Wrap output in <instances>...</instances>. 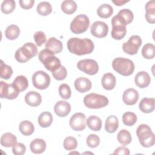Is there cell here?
<instances>
[{"instance_id": "cell-33", "label": "cell", "mask_w": 155, "mask_h": 155, "mask_svg": "<svg viewBox=\"0 0 155 155\" xmlns=\"http://www.w3.org/2000/svg\"><path fill=\"white\" fill-rule=\"evenodd\" d=\"M20 34V29L16 25H10L5 30V36L9 40H14L18 38Z\"/></svg>"}, {"instance_id": "cell-19", "label": "cell", "mask_w": 155, "mask_h": 155, "mask_svg": "<svg viewBox=\"0 0 155 155\" xmlns=\"http://www.w3.org/2000/svg\"><path fill=\"white\" fill-rule=\"evenodd\" d=\"M45 48L50 50L54 54L61 53L63 49V45L61 41L55 38H49L45 44Z\"/></svg>"}, {"instance_id": "cell-8", "label": "cell", "mask_w": 155, "mask_h": 155, "mask_svg": "<svg viewBox=\"0 0 155 155\" xmlns=\"http://www.w3.org/2000/svg\"><path fill=\"white\" fill-rule=\"evenodd\" d=\"M32 82L35 88L39 90H45L50 85V77L44 71H37L32 76Z\"/></svg>"}, {"instance_id": "cell-25", "label": "cell", "mask_w": 155, "mask_h": 155, "mask_svg": "<svg viewBox=\"0 0 155 155\" xmlns=\"http://www.w3.org/2000/svg\"><path fill=\"white\" fill-rule=\"evenodd\" d=\"M119 127V120L118 118L114 116L111 115L108 116L105 123V129L106 131L109 133H114Z\"/></svg>"}, {"instance_id": "cell-34", "label": "cell", "mask_w": 155, "mask_h": 155, "mask_svg": "<svg viewBox=\"0 0 155 155\" xmlns=\"http://www.w3.org/2000/svg\"><path fill=\"white\" fill-rule=\"evenodd\" d=\"M61 9L64 13L71 15L76 12L77 9V4L74 1L65 0L61 4Z\"/></svg>"}, {"instance_id": "cell-43", "label": "cell", "mask_w": 155, "mask_h": 155, "mask_svg": "<svg viewBox=\"0 0 155 155\" xmlns=\"http://www.w3.org/2000/svg\"><path fill=\"white\" fill-rule=\"evenodd\" d=\"M59 93L60 96L64 99H68L71 97V89L66 84H62L59 87Z\"/></svg>"}, {"instance_id": "cell-22", "label": "cell", "mask_w": 155, "mask_h": 155, "mask_svg": "<svg viewBox=\"0 0 155 155\" xmlns=\"http://www.w3.org/2000/svg\"><path fill=\"white\" fill-rule=\"evenodd\" d=\"M116 16L117 19L125 25L130 24L134 18L133 12L128 8H124L120 10Z\"/></svg>"}, {"instance_id": "cell-5", "label": "cell", "mask_w": 155, "mask_h": 155, "mask_svg": "<svg viewBox=\"0 0 155 155\" xmlns=\"http://www.w3.org/2000/svg\"><path fill=\"white\" fill-rule=\"evenodd\" d=\"M112 67L117 73L125 76L131 75L134 70L133 62L124 58H115L112 62Z\"/></svg>"}, {"instance_id": "cell-31", "label": "cell", "mask_w": 155, "mask_h": 155, "mask_svg": "<svg viewBox=\"0 0 155 155\" xmlns=\"http://www.w3.org/2000/svg\"><path fill=\"white\" fill-rule=\"evenodd\" d=\"M113 13V8L108 4H104L101 5L97 10L98 16L102 18H108L112 15Z\"/></svg>"}, {"instance_id": "cell-17", "label": "cell", "mask_w": 155, "mask_h": 155, "mask_svg": "<svg viewBox=\"0 0 155 155\" xmlns=\"http://www.w3.org/2000/svg\"><path fill=\"white\" fill-rule=\"evenodd\" d=\"M151 82V78L148 73L146 71H142L137 73L134 78V82L136 85L141 88L148 87Z\"/></svg>"}, {"instance_id": "cell-36", "label": "cell", "mask_w": 155, "mask_h": 155, "mask_svg": "<svg viewBox=\"0 0 155 155\" xmlns=\"http://www.w3.org/2000/svg\"><path fill=\"white\" fill-rule=\"evenodd\" d=\"M37 12L41 16H47L52 12L51 5L50 2L43 1L39 3L36 7Z\"/></svg>"}, {"instance_id": "cell-35", "label": "cell", "mask_w": 155, "mask_h": 155, "mask_svg": "<svg viewBox=\"0 0 155 155\" xmlns=\"http://www.w3.org/2000/svg\"><path fill=\"white\" fill-rule=\"evenodd\" d=\"M141 53L142 56L147 59H151L155 56V46L151 43H147L142 47Z\"/></svg>"}, {"instance_id": "cell-23", "label": "cell", "mask_w": 155, "mask_h": 155, "mask_svg": "<svg viewBox=\"0 0 155 155\" xmlns=\"http://www.w3.org/2000/svg\"><path fill=\"white\" fill-rule=\"evenodd\" d=\"M103 88L107 90H113L116 85V78L111 73L104 74L101 79Z\"/></svg>"}, {"instance_id": "cell-4", "label": "cell", "mask_w": 155, "mask_h": 155, "mask_svg": "<svg viewBox=\"0 0 155 155\" xmlns=\"http://www.w3.org/2000/svg\"><path fill=\"white\" fill-rule=\"evenodd\" d=\"M53 53L45 48L41 50L38 55L39 61L44 65L45 68L51 73L61 65L60 60Z\"/></svg>"}, {"instance_id": "cell-7", "label": "cell", "mask_w": 155, "mask_h": 155, "mask_svg": "<svg viewBox=\"0 0 155 155\" xmlns=\"http://www.w3.org/2000/svg\"><path fill=\"white\" fill-rule=\"evenodd\" d=\"M90 20L87 16L84 14L76 16L70 24V30L74 34L84 33L88 28Z\"/></svg>"}, {"instance_id": "cell-21", "label": "cell", "mask_w": 155, "mask_h": 155, "mask_svg": "<svg viewBox=\"0 0 155 155\" xmlns=\"http://www.w3.org/2000/svg\"><path fill=\"white\" fill-rule=\"evenodd\" d=\"M140 110L144 113H150L154 110V99L153 97L143 98L139 105Z\"/></svg>"}, {"instance_id": "cell-1", "label": "cell", "mask_w": 155, "mask_h": 155, "mask_svg": "<svg viewBox=\"0 0 155 155\" xmlns=\"http://www.w3.org/2000/svg\"><path fill=\"white\" fill-rule=\"evenodd\" d=\"M67 46L70 53L79 56L90 54L94 48V44L91 39L79 38H70L67 41Z\"/></svg>"}, {"instance_id": "cell-48", "label": "cell", "mask_w": 155, "mask_h": 155, "mask_svg": "<svg viewBox=\"0 0 155 155\" xmlns=\"http://www.w3.org/2000/svg\"><path fill=\"white\" fill-rule=\"evenodd\" d=\"M113 154H124V155H129L130 154V150L128 148L125 147H119L116 148Z\"/></svg>"}, {"instance_id": "cell-29", "label": "cell", "mask_w": 155, "mask_h": 155, "mask_svg": "<svg viewBox=\"0 0 155 155\" xmlns=\"http://www.w3.org/2000/svg\"><path fill=\"white\" fill-rule=\"evenodd\" d=\"M88 127L94 131H99L102 128V120L96 116H90L86 120Z\"/></svg>"}, {"instance_id": "cell-13", "label": "cell", "mask_w": 155, "mask_h": 155, "mask_svg": "<svg viewBox=\"0 0 155 155\" xmlns=\"http://www.w3.org/2000/svg\"><path fill=\"white\" fill-rule=\"evenodd\" d=\"M69 124L73 130L82 131L86 127V116L82 113H76L71 117Z\"/></svg>"}, {"instance_id": "cell-3", "label": "cell", "mask_w": 155, "mask_h": 155, "mask_svg": "<svg viewBox=\"0 0 155 155\" xmlns=\"http://www.w3.org/2000/svg\"><path fill=\"white\" fill-rule=\"evenodd\" d=\"M37 53V47L32 42H27L16 51L15 58L18 62L24 63L35 56Z\"/></svg>"}, {"instance_id": "cell-27", "label": "cell", "mask_w": 155, "mask_h": 155, "mask_svg": "<svg viewBox=\"0 0 155 155\" xmlns=\"http://www.w3.org/2000/svg\"><path fill=\"white\" fill-rule=\"evenodd\" d=\"M145 18L150 24L155 23V4L153 1H148L145 5Z\"/></svg>"}, {"instance_id": "cell-41", "label": "cell", "mask_w": 155, "mask_h": 155, "mask_svg": "<svg viewBox=\"0 0 155 155\" xmlns=\"http://www.w3.org/2000/svg\"><path fill=\"white\" fill-rule=\"evenodd\" d=\"M63 145L66 150L71 151L76 148L78 142L74 137L68 136L64 139Z\"/></svg>"}, {"instance_id": "cell-44", "label": "cell", "mask_w": 155, "mask_h": 155, "mask_svg": "<svg viewBox=\"0 0 155 155\" xmlns=\"http://www.w3.org/2000/svg\"><path fill=\"white\" fill-rule=\"evenodd\" d=\"M86 142L87 145L90 148L97 147L100 143V138L98 136L94 134H91L88 136Z\"/></svg>"}, {"instance_id": "cell-24", "label": "cell", "mask_w": 155, "mask_h": 155, "mask_svg": "<svg viewBox=\"0 0 155 155\" xmlns=\"http://www.w3.org/2000/svg\"><path fill=\"white\" fill-rule=\"evenodd\" d=\"M30 148L35 154H41L46 149V143L42 139H35L30 142Z\"/></svg>"}, {"instance_id": "cell-28", "label": "cell", "mask_w": 155, "mask_h": 155, "mask_svg": "<svg viewBox=\"0 0 155 155\" xmlns=\"http://www.w3.org/2000/svg\"><path fill=\"white\" fill-rule=\"evenodd\" d=\"M39 125L42 128H47L51 125L53 122V116L51 113L44 111L38 118Z\"/></svg>"}, {"instance_id": "cell-2", "label": "cell", "mask_w": 155, "mask_h": 155, "mask_svg": "<svg viewBox=\"0 0 155 155\" xmlns=\"http://www.w3.org/2000/svg\"><path fill=\"white\" fill-rule=\"evenodd\" d=\"M136 134L140 145L145 148L152 147L155 143V136L147 124H141L136 130Z\"/></svg>"}, {"instance_id": "cell-20", "label": "cell", "mask_w": 155, "mask_h": 155, "mask_svg": "<svg viewBox=\"0 0 155 155\" xmlns=\"http://www.w3.org/2000/svg\"><path fill=\"white\" fill-rule=\"evenodd\" d=\"M25 101L26 104L29 106L37 107L41 104L42 97L39 93L31 91L25 94Z\"/></svg>"}, {"instance_id": "cell-10", "label": "cell", "mask_w": 155, "mask_h": 155, "mask_svg": "<svg viewBox=\"0 0 155 155\" xmlns=\"http://www.w3.org/2000/svg\"><path fill=\"white\" fill-rule=\"evenodd\" d=\"M79 70L89 75L96 74L99 70V65L95 60L91 59H82L77 64Z\"/></svg>"}, {"instance_id": "cell-37", "label": "cell", "mask_w": 155, "mask_h": 155, "mask_svg": "<svg viewBox=\"0 0 155 155\" xmlns=\"http://www.w3.org/2000/svg\"><path fill=\"white\" fill-rule=\"evenodd\" d=\"M117 138L118 142L123 145H127L131 142V134L127 130H120L117 135Z\"/></svg>"}, {"instance_id": "cell-30", "label": "cell", "mask_w": 155, "mask_h": 155, "mask_svg": "<svg viewBox=\"0 0 155 155\" xmlns=\"http://www.w3.org/2000/svg\"><path fill=\"white\" fill-rule=\"evenodd\" d=\"M19 130L23 135L30 136L33 133L35 127L31 122L28 120H23L19 124Z\"/></svg>"}, {"instance_id": "cell-16", "label": "cell", "mask_w": 155, "mask_h": 155, "mask_svg": "<svg viewBox=\"0 0 155 155\" xmlns=\"http://www.w3.org/2000/svg\"><path fill=\"white\" fill-rule=\"evenodd\" d=\"M71 111L70 104L64 101H59L56 103L54 107V111L59 117L67 116Z\"/></svg>"}, {"instance_id": "cell-32", "label": "cell", "mask_w": 155, "mask_h": 155, "mask_svg": "<svg viewBox=\"0 0 155 155\" xmlns=\"http://www.w3.org/2000/svg\"><path fill=\"white\" fill-rule=\"evenodd\" d=\"M13 84L19 91V92L25 90L28 86V82L27 78L22 75L16 77L13 82Z\"/></svg>"}, {"instance_id": "cell-12", "label": "cell", "mask_w": 155, "mask_h": 155, "mask_svg": "<svg viewBox=\"0 0 155 155\" xmlns=\"http://www.w3.org/2000/svg\"><path fill=\"white\" fill-rule=\"evenodd\" d=\"M112 30L111 32V37L116 40L123 39L127 33L126 25L123 24L116 17L114 16L111 19Z\"/></svg>"}, {"instance_id": "cell-42", "label": "cell", "mask_w": 155, "mask_h": 155, "mask_svg": "<svg viewBox=\"0 0 155 155\" xmlns=\"http://www.w3.org/2000/svg\"><path fill=\"white\" fill-rule=\"evenodd\" d=\"M53 78L58 81H62L65 79L67 75V71L65 67L61 65L58 69L52 72Z\"/></svg>"}, {"instance_id": "cell-11", "label": "cell", "mask_w": 155, "mask_h": 155, "mask_svg": "<svg viewBox=\"0 0 155 155\" xmlns=\"http://www.w3.org/2000/svg\"><path fill=\"white\" fill-rule=\"evenodd\" d=\"M0 97L12 100L16 99L20 93L12 84H7L2 81H0Z\"/></svg>"}, {"instance_id": "cell-9", "label": "cell", "mask_w": 155, "mask_h": 155, "mask_svg": "<svg viewBox=\"0 0 155 155\" xmlns=\"http://www.w3.org/2000/svg\"><path fill=\"white\" fill-rule=\"evenodd\" d=\"M142 45V39L139 36H131L127 42L123 43V51L130 55H133L137 53L140 46Z\"/></svg>"}, {"instance_id": "cell-15", "label": "cell", "mask_w": 155, "mask_h": 155, "mask_svg": "<svg viewBox=\"0 0 155 155\" xmlns=\"http://www.w3.org/2000/svg\"><path fill=\"white\" fill-rule=\"evenodd\" d=\"M139 98V94L137 90L130 88L124 91L122 96L124 102L128 105H134Z\"/></svg>"}, {"instance_id": "cell-40", "label": "cell", "mask_w": 155, "mask_h": 155, "mask_svg": "<svg viewBox=\"0 0 155 155\" xmlns=\"http://www.w3.org/2000/svg\"><path fill=\"white\" fill-rule=\"evenodd\" d=\"M16 7V4L13 0H5L2 2L1 9L5 14H8L13 12Z\"/></svg>"}, {"instance_id": "cell-18", "label": "cell", "mask_w": 155, "mask_h": 155, "mask_svg": "<svg viewBox=\"0 0 155 155\" xmlns=\"http://www.w3.org/2000/svg\"><path fill=\"white\" fill-rule=\"evenodd\" d=\"M91 82L87 78L80 77L74 81V87L80 93H85L89 91L91 88Z\"/></svg>"}, {"instance_id": "cell-38", "label": "cell", "mask_w": 155, "mask_h": 155, "mask_svg": "<svg viewBox=\"0 0 155 155\" xmlns=\"http://www.w3.org/2000/svg\"><path fill=\"white\" fill-rule=\"evenodd\" d=\"M13 74V70L12 67L5 63L2 60H1L0 63V76L2 79H10Z\"/></svg>"}, {"instance_id": "cell-46", "label": "cell", "mask_w": 155, "mask_h": 155, "mask_svg": "<svg viewBox=\"0 0 155 155\" xmlns=\"http://www.w3.org/2000/svg\"><path fill=\"white\" fill-rule=\"evenodd\" d=\"M26 150L25 146L22 143H16L12 147L13 153L15 155H22Z\"/></svg>"}, {"instance_id": "cell-26", "label": "cell", "mask_w": 155, "mask_h": 155, "mask_svg": "<svg viewBox=\"0 0 155 155\" xmlns=\"http://www.w3.org/2000/svg\"><path fill=\"white\" fill-rule=\"evenodd\" d=\"M17 143V138L11 133H5L1 137V145L4 147H11Z\"/></svg>"}, {"instance_id": "cell-49", "label": "cell", "mask_w": 155, "mask_h": 155, "mask_svg": "<svg viewBox=\"0 0 155 155\" xmlns=\"http://www.w3.org/2000/svg\"><path fill=\"white\" fill-rule=\"evenodd\" d=\"M128 1H124V0H116V1H113V2L117 6H120V5H123L124 4L128 2Z\"/></svg>"}, {"instance_id": "cell-47", "label": "cell", "mask_w": 155, "mask_h": 155, "mask_svg": "<svg viewBox=\"0 0 155 155\" xmlns=\"http://www.w3.org/2000/svg\"><path fill=\"white\" fill-rule=\"evenodd\" d=\"M20 6L25 10L30 9L33 7L34 4H35V1L34 0H20L19 1Z\"/></svg>"}, {"instance_id": "cell-6", "label": "cell", "mask_w": 155, "mask_h": 155, "mask_svg": "<svg viewBox=\"0 0 155 155\" xmlns=\"http://www.w3.org/2000/svg\"><path fill=\"white\" fill-rule=\"evenodd\" d=\"M108 98L96 93H90L84 98V104L88 108L98 109L105 107L108 104Z\"/></svg>"}, {"instance_id": "cell-39", "label": "cell", "mask_w": 155, "mask_h": 155, "mask_svg": "<svg viewBox=\"0 0 155 155\" xmlns=\"http://www.w3.org/2000/svg\"><path fill=\"white\" fill-rule=\"evenodd\" d=\"M122 122L126 126H133L137 122V116L133 112H125L122 115Z\"/></svg>"}, {"instance_id": "cell-14", "label": "cell", "mask_w": 155, "mask_h": 155, "mask_svg": "<svg viewBox=\"0 0 155 155\" xmlns=\"http://www.w3.org/2000/svg\"><path fill=\"white\" fill-rule=\"evenodd\" d=\"M90 31L92 35L96 38H104L108 34V26L104 22L95 21L91 26Z\"/></svg>"}, {"instance_id": "cell-45", "label": "cell", "mask_w": 155, "mask_h": 155, "mask_svg": "<svg viewBox=\"0 0 155 155\" xmlns=\"http://www.w3.org/2000/svg\"><path fill=\"white\" fill-rule=\"evenodd\" d=\"M46 36L42 31H36L34 34V39L38 46H41L46 41Z\"/></svg>"}]
</instances>
